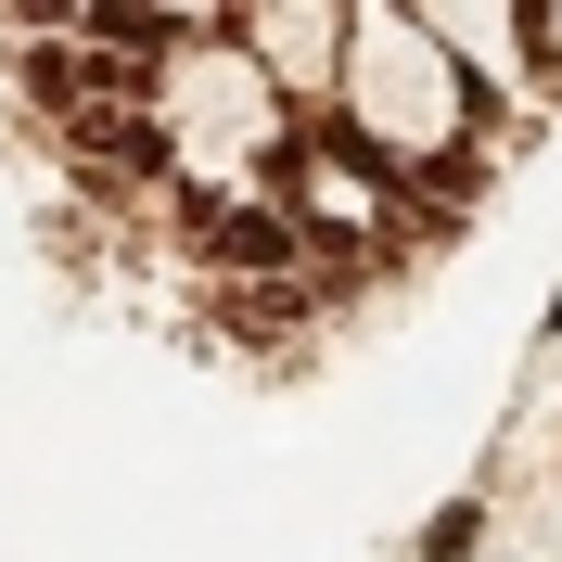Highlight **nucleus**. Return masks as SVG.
I'll return each mask as SVG.
<instances>
[{
    "label": "nucleus",
    "instance_id": "obj_3",
    "mask_svg": "<svg viewBox=\"0 0 562 562\" xmlns=\"http://www.w3.org/2000/svg\"><path fill=\"white\" fill-rule=\"evenodd\" d=\"M231 319H256V333H281V319H307V294H294V281H256V294H231Z\"/></svg>",
    "mask_w": 562,
    "mask_h": 562
},
{
    "label": "nucleus",
    "instance_id": "obj_1",
    "mask_svg": "<svg viewBox=\"0 0 562 562\" xmlns=\"http://www.w3.org/2000/svg\"><path fill=\"white\" fill-rule=\"evenodd\" d=\"M192 244L231 256V269H281V256H294V217H269V205H205V217H192Z\"/></svg>",
    "mask_w": 562,
    "mask_h": 562
},
{
    "label": "nucleus",
    "instance_id": "obj_2",
    "mask_svg": "<svg viewBox=\"0 0 562 562\" xmlns=\"http://www.w3.org/2000/svg\"><path fill=\"white\" fill-rule=\"evenodd\" d=\"M65 128H77L90 167H167V128H140V115H115V103H77Z\"/></svg>",
    "mask_w": 562,
    "mask_h": 562
}]
</instances>
